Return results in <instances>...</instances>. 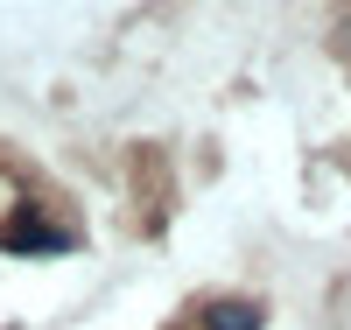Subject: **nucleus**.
Here are the masks:
<instances>
[{"label":"nucleus","instance_id":"nucleus-1","mask_svg":"<svg viewBox=\"0 0 351 330\" xmlns=\"http://www.w3.org/2000/svg\"><path fill=\"white\" fill-rule=\"evenodd\" d=\"M204 323H211V330H260V309L253 303H211Z\"/></svg>","mask_w":351,"mask_h":330}]
</instances>
